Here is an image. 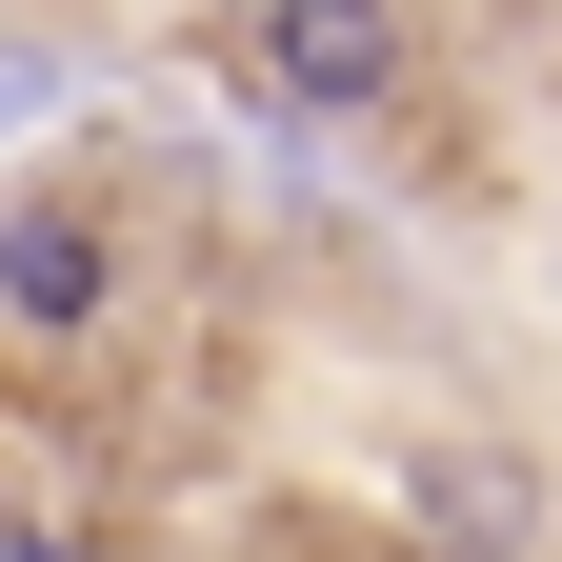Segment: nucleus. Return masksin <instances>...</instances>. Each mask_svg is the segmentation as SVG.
I'll use <instances>...</instances> for the list:
<instances>
[{"label": "nucleus", "mask_w": 562, "mask_h": 562, "mask_svg": "<svg viewBox=\"0 0 562 562\" xmlns=\"http://www.w3.org/2000/svg\"><path fill=\"white\" fill-rule=\"evenodd\" d=\"M41 121H81V41H21V21H0V140H41Z\"/></svg>", "instance_id": "nucleus-4"}, {"label": "nucleus", "mask_w": 562, "mask_h": 562, "mask_svg": "<svg viewBox=\"0 0 562 562\" xmlns=\"http://www.w3.org/2000/svg\"><path fill=\"white\" fill-rule=\"evenodd\" d=\"M442 542H482V562H542V503L503 462H442Z\"/></svg>", "instance_id": "nucleus-3"}, {"label": "nucleus", "mask_w": 562, "mask_h": 562, "mask_svg": "<svg viewBox=\"0 0 562 562\" xmlns=\"http://www.w3.org/2000/svg\"><path fill=\"white\" fill-rule=\"evenodd\" d=\"M101 322H121V222L60 161L0 181V341H101Z\"/></svg>", "instance_id": "nucleus-2"}, {"label": "nucleus", "mask_w": 562, "mask_h": 562, "mask_svg": "<svg viewBox=\"0 0 562 562\" xmlns=\"http://www.w3.org/2000/svg\"><path fill=\"white\" fill-rule=\"evenodd\" d=\"M241 60H261V101L302 121V140H341V121H382L422 81V21H402V0H261Z\"/></svg>", "instance_id": "nucleus-1"}, {"label": "nucleus", "mask_w": 562, "mask_h": 562, "mask_svg": "<svg viewBox=\"0 0 562 562\" xmlns=\"http://www.w3.org/2000/svg\"><path fill=\"white\" fill-rule=\"evenodd\" d=\"M0 562H101V542L60 522V503H0Z\"/></svg>", "instance_id": "nucleus-5"}]
</instances>
